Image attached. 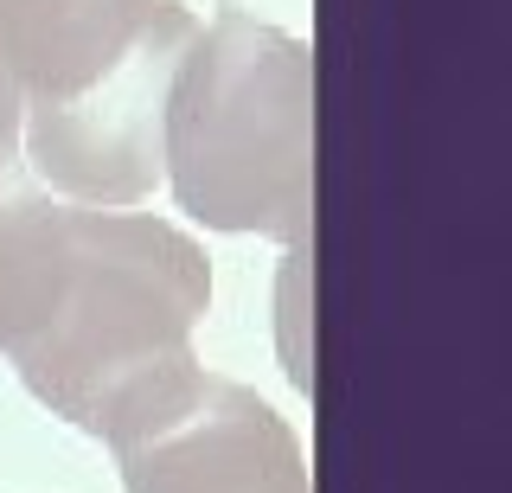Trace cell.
<instances>
[{
    "label": "cell",
    "instance_id": "obj_2",
    "mask_svg": "<svg viewBox=\"0 0 512 493\" xmlns=\"http://www.w3.org/2000/svg\"><path fill=\"white\" fill-rule=\"evenodd\" d=\"M199 20L180 0H0V71L26 167L90 205H135L167 167V97Z\"/></svg>",
    "mask_w": 512,
    "mask_h": 493
},
{
    "label": "cell",
    "instance_id": "obj_1",
    "mask_svg": "<svg viewBox=\"0 0 512 493\" xmlns=\"http://www.w3.org/2000/svg\"><path fill=\"white\" fill-rule=\"evenodd\" d=\"M205 250L148 212L58 205L0 154V353L52 417L128 449L205 385Z\"/></svg>",
    "mask_w": 512,
    "mask_h": 493
},
{
    "label": "cell",
    "instance_id": "obj_5",
    "mask_svg": "<svg viewBox=\"0 0 512 493\" xmlns=\"http://www.w3.org/2000/svg\"><path fill=\"white\" fill-rule=\"evenodd\" d=\"M26 135V109H20V90H13V77L0 71V154H13Z\"/></svg>",
    "mask_w": 512,
    "mask_h": 493
},
{
    "label": "cell",
    "instance_id": "obj_3",
    "mask_svg": "<svg viewBox=\"0 0 512 493\" xmlns=\"http://www.w3.org/2000/svg\"><path fill=\"white\" fill-rule=\"evenodd\" d=\"M167 173L212 231L314 250V52L244 7L192 39L167 97Z\"/></svg>",
    "mask_w": 512,
    "mask_h": 493
},
{
    "label": "cell",
    "instance_id": "obj_4",
    "mask_svg": "<svg viewBox=\"0 0 512 493\" xmlns=\"http://www.w3.org/2000/svg\"><path fill=\"white\" fill-rule=\"evenodd\" d=\"M116 461L128 493H314L295 429L250 385L212 372L167 423L116 449Z\"/></svg>",
    "mask_w": 512,
    "mask_h": 493
}]
</instances>
